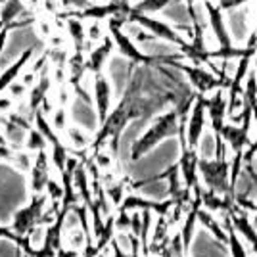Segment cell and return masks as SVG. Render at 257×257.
<instances>
[{"label": "cell", "mask_w": 257, "mask_h": 257, "mask_svg": "<svg viewBox=\"0 0 257 257\" xmlns=\"http://www.w3.org/2000/svg\"><path fill=\"white\" fill-rule=\"evenodd\" d=\"M196 94L188 96L186 100H182L181 104H177L175 109L163 113L156 119L150 125V128L140 135L139 139L133 142L131 146V160L139 161L142 156H146L148 152H152L160 142H163L165 139H173L179 135V125H181V119L190 111V106H192Z\"/></svg>", "instance_id": "1"}, {"label": "cell", "mask_w": 257, "mask_h": 257, "mask_svg": "<svg viewBox=\"0 0 257 257\" xmlns=\"http://www.w3.org/2000/svg\"><path fill=\"white\" fill-rule=\"evenodd\" d=\"M123 22H125V20H121V18H109V20H107V33H109V37H111V41H113V46L117 48V52L121 54L125 60L133 62V64H142V65L160 64V62H158V56L144 52L139 44L135 43L127 33L123 31Z\"/></svg>", "instance_id": "2"}, {"label": "cell", "mask_w": 257, "mask_h": 257, "mask_svg": "<svg viewBox=\"0 0 257 257\" xmlns=\"http://www.w3.org/2000/svg\"><path fill=\"white\" fill-rule=\"evenodd\" d=\"M198 173L202 175L205 186L211 192L219 196H230L234 198L236 194L230 190V163L226 158H215L213 161L200 160L198 158Z\"/></svg>", "instance_id": "3"}, {"label": "cell", "mask_w": 257, "mask_h": 257, "mask_svg": "<svg viewBox=\"0 0 257 257\" xmlns=\"http://www.w3.org/2000/svg\"><path fill=\"white\" fill-rule=\"evenodd\" d=\"M125 20H127V22H135L137 25H140L144 31H148L152 37H156L158 41H163V43L179 46V50H181L182 46L188 44V41L173 27L171 23L163 22V20H158V18H154L152 14H142V12L133 10V6H131V10H128Z\"/></svg>", "instance_id": "4"}, {"label": "cell", "mask_w": 257, "mask_h": 257, "mask_svg": "<svg viewBox=\"0 0 257 257\" xmlns=\"http://www.w3.org/2000/svg\"><path fill=\"white\" fill-rule=\"evenodd\" d=\"M184 123H186V115L181 119V125H179V140H181V161H179V173H181L184 186L188 190L194 192V198H200L202 196V186L198 181V154L196 148H190L186 144V137H184Z\"/></svg>", "instance_id": "5"}, {"label": "cell", "mask_w": 257, "mask_h": 257, "mask_svg": "<svg viewBox=\"0 0 257 257\" xmlns=\"http://www.w3.org/2000/svg\"><path fill=\"white\" fill-rule=\"evenodd\" d=\"M44 205H46V196H43V194H33L31 202L14 213L12 230L20 236H29V232H31L35 226L41 225Z\"/></svg>", "instance_id": "6"}, {"label": "cell", "mask_w": 257, "mask_h": 257, "mask_svg": "<svg viewBox=\"0 0 257 257\" xmlns=\"http://www.w3.org/2000/svg\"><path fill=\"white\" fill-rule=\"evenodd\" d=\"M175 67H179L182 73L186 75L188 83L196 88V94L205 96L207 92H213L217 88L228 86V79L226 77H215L211 71L204 69L202 65L196 64H175Z\"/></svg>", "instance_id": "7"}, {"label": "cell", "mask_w": 257, "mask_h": 257, "mask_svg": "<svg viewBox=\"0 0 257 257\" xmlns=\"http://www.w3.org/2000/svg\"><path fill=\"white\" fill-rule=\"evenodd\" d=\"M33 121H35V127L43 133V137L46 139V142L52 144V161H54V165H56V169L60 173H64L65 161H67V150H65V146L62 144L58 133H56L52 128V125L46 121V117H44V113L41 109H37V111L33 113Z\"/></svg>", "instance_id": "8"}, {"label": "cell", "mask_w": 257, "mask_h": 257, "mask_svg": "<svg viewBox=\"0 0 257 257\" xmlns=\"http://www.w3.org/2000/svg\"><path fill=\"white\" fill-rule=\"evenodd\" d=\"M205 128V106L204 96L196 94L192 106H190V115H186V123H184V137H186V144L190 148H196L200 144V140L204 137Z\"/></svg>", "instance_id": "9"}, {"label": "cell", "mask_w": 257, "mask_h": 257, "mask_svg": "<svg viewBox=\"0 0 257 257\" xmlns=\"http://www.w3.org/2000/svg\"><path fill=\"white\" fill-rule=\"evenodd\" d=\"M111 96H113V88H111L109 79L104 73H96L92 81V102L96 107L98 123H102L107 117L111 109Z\"/></svg>", "instance_id": "10"}, {"label": "cell", "mask_w": 257, "mask_h": 257, "mask_svg": "<svg viewBox=\"0 0 257 257\" xmlns=\"http://www.w3.org/2000/svg\"><path fill=\"white\" fill-rule=\"evenodd\" d=\"M113 41H111V37L106 35L100 43L88 52V56L85 58V71L88 73H92V75H96V73H102L104 71V67L106 64L109 62V58H111V52H113Z\"/></svg>", "instance_id": "11"}, {"label": "cell", "mask_w": 257, "mask_h": 257, "mask_svg": "<svg viewBox=\"0 0 257 257\" xmlns=\"http://www.w3.org/2000/svg\"><path fill=\"white\" fill-rule=\"evenodd\" d=\"M175 205L171 198L165 202H156V200H146L140 196H127L123 198V202L119 204V211H140V209H150L152 213L165 215L171 211V207Z\"/></svg>", "instance_id": "12"}, {"label": "cell", "mask_w": 257, "mask_h": 257, "mask_svg": "<svg viewBox=\"0 0 257 257\" xmlns=\"http://www.w3.org/2000/svg\"><path fill=\"white\" fill-rule=\"evenodd\" d=\"M204 106H205V111L209 113V119H211L213 137H217L221 127L225 125V117H226V96L223 94V88H217L211 98L204 96Z\"/></svg>", "instance_id": "13"}, {"label": "cell", "mask_w": 257, "mask_h": 257, "mask_svg": "<svg viewBox=\"0 0 257 257\" xmlns=\"http://www.w3.org/2000/svg\"><path fill=\"white\" fill-rule=\"evenodd\" d=\"M50 179L48 175V160H46V152L41 150L37 154V160L31 165V179H29V184H31L33 194H43L46 182Z\"/></svg>", "instance_id": "14"}, {"label": "cell", "mask_w": 257, "mask_h": 257, "mask_svg": "<svg viewBox=\"0 0 257 257\" xmlns=\"http://www.w3.org/2000/svg\"><path fill=\"white\" fill-rule=\"evenodd\" d=\"M31 60H33V48H25L22 52V56H20L16 62H12V64L0 73V92H4L14 81H18V77L22 75L23 67L27 65V62H31Z\"/></svg>", "instance_id": "15"}, {"label": "cell", "mask_w": 257, "mask_h": 257, "mask_svg": "<svg viewBox=\"0 0 257 257\" xmlns=\"http://www.w3.org/2000/svg\"><path fill=\"white\" fill-rule=\"evenodd\" d=\"M228 219H230L232 228L246 238L247 242H249V246H251V249L257 253V230L253 228L251 221L247 219V215L240 213V211H234V213H228Z\"/></svg>", "instance_id": "16"}, {"label": "cell", "mask_w": 257, "mask_h": 257, "mask_svg": "<svg viewBox=\"0 0 257 257\" xmlns=\"http://www.w3.org/2000/svg\"><path fill=\"white\" fill-rule=\"evenodd\" d=\"M202 207V200L200 198H194L192 202L188 204V213L184 217V223L181 228V242H182V251H188L190 247V240L194 234V225H196V217H198V209Z\"/></svg>", "instance_id": "17"}, {"label": "cell", "mask_w": 257, "mask_h": 257, "mask_svg": "<svg viewBox=\"0 0 257 257\" xmlns=\"http://www.w3.org/2000/svg\"><path fill=\"white\" fill-rule=\"evenodd\" d=\"M23 14V2L22 0H4L0 6V23L2 25H16L23 27V23L18 22V18Z\"/></svg>", "instance_id": "18"}, {"label": "cell", "mask_w": 257, "mask_h": 257, "mask_svg": "<svg viewBox=\"0 0 257 257\" xmlns=\"http://www.w3.org/2000/svg\"><path fill=\"white\" fill-rule=\"evenodd\" d=\"M65 29H67V35L71 39V43L75 44L77 52H83V46L86 43V31H85V23L81 18H75V16H67L65 20Z\"/></svg>", "instance_id": "19"}, {"label": "cell", "mask_w": 257, "mask_h": 257, "mask_svg": "<svg viewBox=\"0 0 257 257\" xmlns=\"http://www.w3.org/2000/svg\"><path fill=\"white\" fill-rule=\"evenodd\" d=\"M48 88H50V77L46 75V71H44L43 75H41V79H39V83L31 88V94H29V111H31V115L37 109H41V104H43L44 98H46Z\"/></svg>", "instance_id": "20"}, {"label": "cell", "mask_w": 257, "mask_h": 257, "mask_svg": "<svg viewBox=\"0 0 257 257\" xmlns=\"http://www.w3.org/2000/svg\"><path fill=\"white\" fill-rule=\"evenodd\" d=\"M196 219H198V221H200V223H202V225H204L205 228H207V230L215 236V240H219L221 244H226V242H228V234H226L225 230L221 228V225L215 221L213 215L209 213L207 209H202V207H200V209H198V217H196Z\"/></svg>", "instance_id": "21"}, {"label": "cell", "mask_w": 257, "mask_h": 257, "mask_svg": "<svg viewBox=\"0 0 257 257\" xmlns=\"http://www.w3.org/2000/svg\"><path fill=\"white\" fill-rule=\"evenodd\" d=\"M171 2L173 0H139V2L133 6V10L142 12V14H160V12L165 10Z\"/></svg>", "instance_id": "22"}, {"label": "cell", "mask_w": 257, "mask_h": 257, "mask_svg": "<svg viewBox=\"0 0 257 257\" xmlns=\"http://www.w3.org/2000/svg\"><path fill=\"white\" fill-rule=\"evenodd\" d=\"M226 234H228V249H230V257H247L246 251H244V246H242V242L238 240V236H236V230L232 228L230 225V219H228V215H226Z\"/></svg>", "instance_id": "23"}, {"label": "cell", "mask_w": 257, "mask_h": 257, "mask_svg": "<svg viewBox=\"0 0 257 257\" xmlns=\"http://www.w3.org/2000/svg\"><path fill=\"white\" fill-rule=\"evenodd\" d=\"M25 148L27 150H31V152H41V150H44L46 148V139L43 137V133L39 131V128L35 127V128H29L27 131V137H25Z\"/></svg>", "instance_id": "24"}, {"label": "cell", "mask_w": 257, "mask_h": 257, "mask_svg": "<svg viewBox=\"0 0 257 257\" xmlns=\"http://www.w3.org/2000/svg\"><path fill=\"white\" fill-rule=\"evenodd\" d=\"M85 31H86V41H90V43H100L106 37L104 25H102L100 20H88V25L85 27Z\"/></svg>", "instance_id": "25"}, {"label": "cell", "mask_w": 257, "mask_h": 257, "mask_svg": "<svg viewBox=\"0 0 257 257\" xmlns=\"http://www.w3.org/2000/svg\"><path fill=\"white\" fill-rule=\"evenodd\" d=\"M127 179H123L121 182L115 184H107L106 186V196L113 202V205H119L123 202V194H125V186H127Z\"/></svg>", "instance_id": "26"}, {"label": "cell", "mask_w": 257, "mask_h": 257, "mask_svg": "<svg viewBox=\"0 0 257 257\" xmlns=\"http://www.w3.org/2000/svg\"><path fill=\"white\" fill-rule=\"evenodd\" d=\"M67 137H69L71 144H73L75 148H85L86 144L90 142V140H88V137H85V135H83V131H81L79 127H69V128H67Z\"/></svg>", "instance_id": "27"}, {"label": "cell", "mask_w": 257, "mask_h": 257, "mask_svg": "<svg viewBox=\"0 0 257 257\" xmlns=\"http://www.w3.org/2000/svg\"><path fill=\"white\" fill-rule=\"evenodd\" d=\"M60 4L69 10V14H77V12H83L86 10L90 4H94V2H90V0H60Z\"/></svg>", "instance_id": "28"}, {"label": "cell", "mask_w": 257, "mask_h": 257, "mask_svg": "<svg viewBox=\"0 0 257 257\" xmlns=\"http://www.w3.org/2000/svg\"><path fill=\"white\" fill-rule=\"evenodd\" d=\"M0 240H8V242H12V244H16V246L22 247V244L27 240V236H20V234H16L12 228L0 226Z\"/></svg>", "instance_id": "29"}, {"label": "cell", "mask_w": 257, "mask_h": 257, "mask_svg": "<svg viewBox=\"0 0 257 257\" xmlns=\"http://www.w3.org/2000/svg\"><path fill=\"white\" fill-rule=\"evenodd\" d=\"M44 190H46V194L52 198V202L62 200V196H64V186H60V184L54 181V179H48L46 186H44Z\"/></svg>", "instance_id": "30"}, {"label": "cell", "mask_w": 257, "mask_h": 257, "mask_svg": "<svg viewBox=\"0 0 257 257\" xmlns=\"http://www.w3.org/2000/svg\"><path fill=\"white\" fill-rule=\"evenodd\" d=\"M65 119H67V113H65L64 107H58L56 111H54V117H52V128L54 131H62L65 128Z\"/></svg>", "instance_id": "31"}, {"label": "cell", "mask_w": 257, "mask_h": 257, "mask_svg": "<svg viewBox=\"0 0 257 257\" xmlns=\"http://www.w3.org/2000/svg\"><path fill=\"white\" fill-rule=\"evenodd\" d=\"M12 163H14L16 167H20V169H29V167H31V158H29L25 152H16Z\"/></svg>", "instance_id": "32"}, {"label": "cell", "mask_w": 257, "mask_h": 257, "mask_svg": "<svg viewBox=\"0 0 257 257\" xmlns=\"http://www.w3.org/2000/svg\"><path fill=\"white\" fill-rule=\"evenodd\" d=\"M128 226H131V215H128V211H119V215L115 217V228H117L119 232H125V230H128Z\"/></svg>", "instance_id": "33"}, {"label": "cell", "mask_w": 257, "mask_h": 257, "mask_svg": "<svg viewBox=\"0 0 257 257\" xmlns=\"http://www.w3.org/2000/svg\"><path fill=\"white\" fill-rule=\"evenodd\" d=\"M247 2L249 0H217V6L223 12H228V10H234V8H242Z\"/></svg>", "instance_id": "34"}, {"label": "cell", "mask_w": 257, "mask_h": 257, "mask_svg": "<svg viewBox=\"0 0 257 257\" xmlns=\"http://www.w3.org/2000/svg\"><path fill=\"white\" fill-rule=\"evenodd\" d=\"M8 92H10V98H22L25 94V90H27V85H23V83H18V81H14L8 88H6Z\"/></svg>", "instance_id": "35"}, {"label": "cell", "mask_w": 257, "mask_h": 257, "mask_svg": "<svg viewBox=\"0 0 257 257\" xmlns=\"http://www.w3.org/2000/svg\"><path fill=\"white\" fill-rule=\"evenodd\" d=\"M16 25H4L2 29H0V56L4 52V48H6V43H8V37H10V31L14 29Z\"/></svg>", "instance_id": "36"}, {"label": "cell", "mask_w": 257, "mask_h": 257, "mask_svg": "<svg viewBox=\"0 0 257 257\" xmlns=\"http://www.w3.org/2000/svg\"><path fill=\"white\" fill-rule=\"evenodd\" d=\"M94 158H96V161H94L96 167H104V169H106V167L111 165V158H109L107 154H104V152H100V150L94 152Z\"/></svg>", "instance_id": "37"}, {"label": "cell", "mask_w": 257, "mask_h": 257, "mask_svg": "<svg viewBox=\"0 0 257 257\" xmlns=\"http://www.w3.org/2000/svg\"><path fill=\"white\" fill-rule=\"evenodd\" d=\"M54 257H79V253H77V249H64V247H58L56 249V255Z\"/></svg>", "instance_id": "38"}, {"label": "cell", "mask_w": 257, "mask_h": 257, "mask_svg": "<svg viewBox=\"0 0 257 257\" xmlns=\"http://www.w3.org/2000/svg\"><path fill=\"white\" fill-rule=\"evenodd\" d=\"M10 107H12V98H2V96H0V113L8 111Z\"/></svg>", "instance_id": "39"}, {"label": "cell", "mask_w": 257, "mask_h": 257, "mask_svg": "<svg viewBox=\"0 0 257 257\" xmlns=\"http://www.w3.org/2000/svg\"><path fill=\"white\" fill-rule=\"evenodd\" d=\"M0 144H6V139H4V135L0 133Z\"/></svg>", "instance_id": "40"}, {"label": "cell", "mask_w": 257, "mask_h": 257, "mask_svg": "<svg viewBox=\"0 0 257 257\" xmlns=\"http://www.w3.org/2000/svg\"><path fill=\"white\" fill-rule=\"evenodd\" d=\"M131 257H140L139 251H131Z\"/></svg>", "instance_id": "41"}, {"label": "cell", "mask_w": 257, "mask_h": 257, "mask_svg": "<svg viewBox=\"0 0 257 257\" xmlns=\"http://www.w3.org/2000/svg\"><path fill=\"white\" fill-rule=\"evenodd\" d=\"M96 257H106V253H102V251H100V253H98Z\"/></svg>", "instance_id": "42"}, {"label": "cell", "mask_w": 257, "mask_h": 257, "mask_svg": "<svg viewBox=\"0 0 257 257\" xmlns=\"http://www.w3.org/2000/svg\"><path fill=\"white\" fill-rule=\"evenodd\" d=\"M2 2H4V0H0V6H2Z\"/></svg>", "instance_id": "43"}, {"label": "cell", "mask_w": 257, "mask_h": 257, "mask_svg": "<svg viewBox=\"0 0 257 257\" xmlns=\"http://www.w3.org/2000/svg\"><path fill=\"white\" fill-rule=\"evenodd\" d=\"M90 2H98V0H90Z\"/></svg>", "instance_id": "44"}, {"label": "cell", "mask_w": 257, "mask_h": 257, "mask_svg": "<svg viewBox=\"0 0 257 257\" xmlns=\"http://www.w3.org/2000/svg\"><path fill=\"white\" fill-rule=\"evenodd\" d=\"M200 2H205V0H200ZM213 2H215V0H213Z\"/></svg>", "instance_id": "45"}, {"label": "cell", "mask_w": 257, "mask_h": 257, "mask_svg": "<svg viewBox=\"0 0 257 257\" xmlns=\"http://www.w3.org/2000/svg\"><path fill=\"white\" fill-rule=\"evenodd\" d=\"M177 257H184V255H177Z\"/></svg>", "instance_id": "46"}, {"label": "cell", "mask_w": 257, "mask_h": 257, "mask_svg": "<svg viewBox=\"0 0 257 257\" xmlns=\"http://www.w3.org/2000/svg\"><path fill=\"white\" fill-rule=\"evenodd\" d=\"M23 257H27V255H23Z\"/></svg>", "instance_id": "47"}]
</instances>
